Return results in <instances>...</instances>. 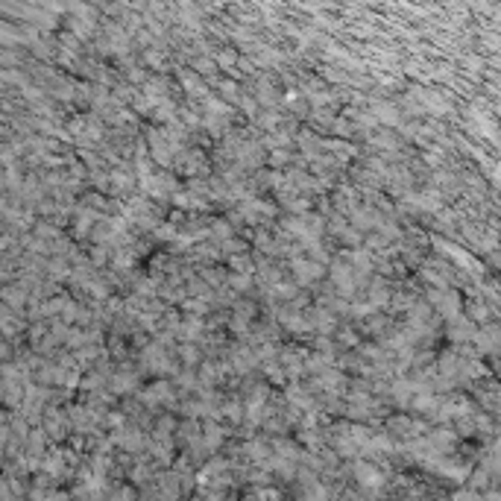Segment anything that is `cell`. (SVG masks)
<instances>
[{
    "instance_id": "1",
    "label": "cell",
    "mask_w": 501,
    "mask_h": 501,
    "mask_svg": "<svg viewBox=\"0 0 501 501\" xmlns=\"http://www.w3.org/2000/svg\"><path fill=\"white\" fill-rule=\"evenodd\" d=\"M296 273H299L302 278H314V276H320L323 270H320L317 264H305V261H299V264H296Z\"/></svg>"
}]
</instances>
